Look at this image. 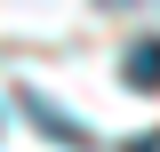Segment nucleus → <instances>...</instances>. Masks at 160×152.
Listing matches in <instances>:
<instances>
[{
	"label": "nucleus",
	"mask_w": 160,
	"mask_h": 152,
	"mask_svg": "<svg viewBox=\"0 0 160 152\" xmlns=\"http://www.w3.org/2000/svg\"><path fill=\"white\" fill-rule=\"evenodd\" d=\"M120 80L136 96H152L160 88V40H128V56H120Z\"/></svg>",
	"instance_id": "1"
},
{
	"label": "nucleus",
	"mask_w": 160,
	"mask_h": 152,
	"mask_svg": "<svg viewBox=\"0 0 160 152\" xmlns=\"http://www.w3.org/2000/svg\"><path fill=\"white\" fill-rule=\"evenodd\" d=\"M24 112H32V120H40V128H48V136H56V144H72V152H88V136H80L72 120H64L56 104H48V96H32V88H24Z\"/></svg>",
	"instance_id": "2"
},
{
	"label": "nucleus",
	"mask_w": 160,
	"mask_h": 152,
	"mask_svg": "<svg viewBox=\"0 0 160 152\" xmlns=\"http://www.w3.org/2000/svg\"><path fill=\"white\" fill-rule=\"evenodd\" d=\"M128 152H160V136H136V144H128Z\"/></svg>",
	"instance_id": "3"
},
{
	"label": "nucleus",
	"mask_w": 160,
	"mask_h": 152,
	"mask_svg": "<svg viewBox=\"0 0 160 152\" xmlns=\"http://www.w3.org/2000/svg\"><path fill=\"white\" fill-rule=\"evenodd\" d=\"M104 8H136V0H104Z\"/></svg>",
	"instance_id": "4"
}]
</instances>
